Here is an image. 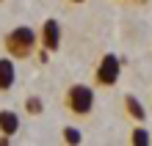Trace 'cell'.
Instances as JSON below:
<instances>
[{"label":"cell","mask_w":152,"mask_h":146,"mask_svg":"<svg viewBox=\"0 0 152 146\" xmlns=\"http://www.w3.org/2000/svg\"><path fill=\"white\" fill-rule=\"evenodd\" d=\"M25 110H28L31 116H39L44 110V102H42L39 97H28V99H25Z\"/></svg>","instance_id":"obj_9"},{"label":"cell","mask_w":152,"mask_h":146,"mask_svg":"<svg viewBox=\"0 0 152 146\" xmlns=\"http://www.w3.org/2000/svg\"><path fill=\"white\" fill-rule=\"evenodd\" d=\"M69 3H83V0H69Z\"/></svg>","instance_id":"obj_11"},{"label":"cell","mask_w":152,"mask_h":146,"mask_svg":"<svg viewBox=\"0 0 152 146\" xmlns=\"http://www.w3.org/2000/svg\"><path fill=\"white\" fill-rule=\"evenodd\" d=\"M66 108L72 116H88L94 110V88L86 83H72L66 88Z\"/></svg>","instance_id":"obj_2"},{"label":"cell","mask_w":152,"mask_h":146,"mask_svg":"<svg viewBox=\"0 0 152 146\" xmlns=\"http://www.w3.org/2000/svg\"><path fill=\"white\" fill-rule=\"evenodd\" d=\"M119 75H122V61L113 55V52H105V55L97 61V69H94V83L100 88H111L119 83Z\"/></svg>","instance_id":"obj_3"},{"label":"cell","mask_w":152,"mask_h":146,"mask_svg":"<svg viewBox=\"0 0 152 146\" xmlns=\"http://www.w3.org/2000/svg\"><path fill=\"white\" fill-rule=\"evenodd\" d=\"M64 141L66 143H83V132L77 127H64Z\"/></svg>","instance_id":"obj_10"},{"label":"cell","mask_w":152,"mask_h":146,"mask_svg":"<svg viewBox=\"0 0 152 146\" xmlns=\"http://www.w3.org/2000/svg\"><path fill=\"white\" fill-rule=\"evenodd\" d=\"M0 132L8 135V138H14L20 132V116L14 110H0Z\"/></svg>","instance_id":"obj_6"},{"label":"cell","mask_w":152,"mask_h":146,"mask_svg":"<svg viewBox=\"0 0 152 146\" xmlns=\"http://www.w3.org/2000/svg\"><path fill=\"white\" fill-rule=\"evenodd\" d=\"M14 83H17V66H14V58H0V91L14 88Z\"/></svg>","instance_id":"obj_5"},{"label":"cell","mask_w":152,"mask_h":146,"mask_svg":"<svg viewBox=\"0 0 152 146\" xmlns=\"http://www.w3.org/2000/svg\"><path fill=\"white\" fill-rule=\"evenodd\" d=\"M124 110L136 118V121H147V108L138 102V97H133V94L124 97Z\"/></svg>","instance_id":"obj_7"},{"label":"cell","mask_w":152,"mask_h":146,"mask_svg":"<svg viewBox=\"0 0 152 146\" xmlns=\"http://www.w3.org/2000/svg\"><path fill=\"white\" fill-rule=\"evenodd\" d=\"M130 143H133V146H149V143H152L149 130H147V127H136V130L130 132Z\"/></svg>","instance_id":"obj_8"},{"label":"cell","mask_w":152,"mask_h":146,"mask_svg":"<svg viewBox=\"0 0 152 146\" xmlns=\"http://www.w3.org/2000/svg\"><path fill=\"white\" fill-rule=\"evenodd\" d=\"M42 47L47 52H58V47H61V25H58V20H44V25H42Z\"/></svg>","instance_id":"obj_4"},{"label":"cell","mask_w":152,"mask_h":146,"mask_svg":"<svg viewBox=\"0 0 152 146\" xmlns=\"http://www.w3.org/2000/svg\"><path fill=\"white\" fill-rule=\"evenodd\" d=\"M3 47L8 52V58L14 61H22V58H31L33 50L39 47L36 44V31L28 28V25H17L3 36Z\"/></svg>","instance_id":"obj_1"}]
</instances>
